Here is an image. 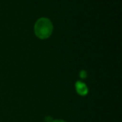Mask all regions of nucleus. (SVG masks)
Wrapping results in <instances>:
<instances>
[{
    "label": "nucleus",
    "mask_w": 122,
    "mask_h": 122,
    "mask_svg": "<svg viewBox=\"0 0 122 122\" xmlns=\"http://www.w3.org/2000/svg\"><path fill=\"white\" fill-rule=\"evenodd\" d=\"M51 122H66V121H65V120H52Z\"/></svg>",
    "instance_id": "7ed1b4c3"
},
{
    "label": "nucleus",
    "mask_w": 122,
    "mask_h": 122,
    "mask_svg": "<svg viewBox=\"0 0 122 122\" xmlns=\"http://www.w3.org/2000/svg\"><path fill=\"white\" fill-rule=\"evenodd\" d=\"M53 29V24L48 18H40L34 24V34L41 39H45L50 37Z\"/></svg>",
    "instance_id": "f257e3e1"
},
{
    "label": "nucleus",
    "mask_w": 122,
    "mask_h": 122,
    "mask_svg": "<svg viewBox=\"0 0 122 122\" xmlns=\"http://www.w3.org/2000/svg\"><path fill=\"white\" fill-rule=\"evenodd\" d=\"M76 90H77V92L81 95H86L87 92H88V89H87L86 85L84 83L80 82V81L76 83Z\"/></svg>",
    "instance_id": "f03ea898"
}]
</instances>
